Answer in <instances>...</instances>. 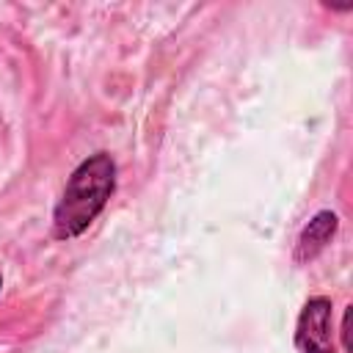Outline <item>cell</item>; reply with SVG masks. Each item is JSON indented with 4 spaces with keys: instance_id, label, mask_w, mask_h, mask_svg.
<instances>
[{
    "instance_id": "6da1fadb",
    "label": "cell",
    "mask_w": 353,
    "mask_h": 353,
    "mask_svg": "<svg viewBox=\"0 0 353 353\" xmlns=\"http://www.w3.org/2000/svg\"><path fill=\"white\" fill-rule=\"evenodd\" d=\"M116 190V163L108 152H97L85 157L69 176L55 212H52V234L58 240L80 237L94 218L105 210L108 199Z\"/></svg>"
},
{
    "instance_id": "7a4b0ae2",
    "label": "cell",
    "mask_w": 353,
    "mask_h": 353,
    "mask_svg": "<svg viewBox=\"0 0 353 353\" xmlns=\"http://www.w3.org/2000/svg\"><path fill=\"white\" fill-rule=\"evenodd\" d=\"M295 347L301 353H336L328 298L317 295L303 303L298 323H295Z\"/></svg>"
},
{
    "instance_id": "3957f363",
    "label": "cell",
    "mask_w": 353,
    "mask_h": 353,
    "mask_svg": "<svg viewBox=\"0 0 353 353\" xmlns=\"http://www.w3.org/2000/svg\"><path fill=\"white\" fill-rule=\"evenodd\" d=\"M336 226H339V218L331 212V210H320L298 234V243H295V259L298 262H312L328 243L331 237L336 234Z\"/></svg>"
},
{
    "instance_id": "277c9868",
    "label": "cell",
    "mask_w": 353,
    "mask_h": 353,
    "mask_svg": "<svg viewBox=\"0 0 353 353\" xmlns=\"http://www.w3.org/2000/svg\"><path fill=\"white\" fill-rule=\"evenodd\" d=\"M342 347L350 350V306H347V312L342 317Z\"/></svg>"
},
{
    "instance_id": "5b68a950",
    "label": "cell",
    "mask_w": 353,
    "mask_h": 353,
    "mask_svg": "<svg viewBox=\"0 0 353 353\" xmlns=\"http://www.w3.org/2000/svg\"><path fill=\"white\" fill-rule=\"evenodd\" d=\"M0 287H3V279H0Z\"/></svg>"
}]
</instances>
